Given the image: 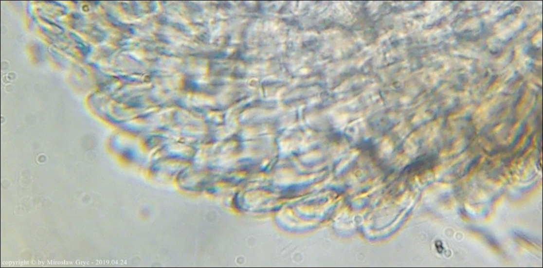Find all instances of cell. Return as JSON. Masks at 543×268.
<instances>
[{"label":"cell","mask_w":543,"mask_h":268,"mask_svg":"<svg viewBox=\"0 0 543 268\" xmlns=\"http://www.w3.org/2000/svg\"><path fill=\"white\" fill-rule=\"evenodd\" d=\"M434 163L433 159L429 157L422 158L417 160L414 163L410 165L409 168H407L406 170L410 174L417 175L419 173L423 172L432 168Z\"/></svg>","instance_id":"obj_1"}]
</instances>
